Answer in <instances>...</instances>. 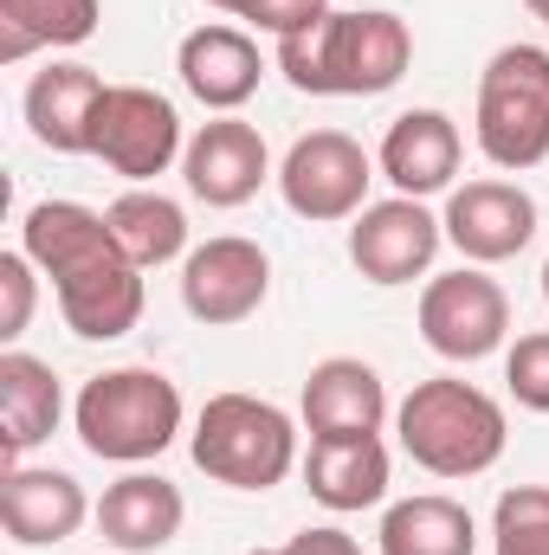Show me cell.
<instances>
[{"label":"cell","mask_w":549,"mask_h":555,"mask_svg":"<svg viewBox=\"0 0 549 555\" xmlns=\"http://www.w3.org/2000/svg\"><path fill=\"white\" fill-rule=\"evenodd\" d=\"M246 555H284V550H246Z\"/></svg>","instance_id":"obj_33"},{"label":"cell","mask_w":549,"mask_h":555,"mask_svg":"<svg viewBox=\"0 0 549 555\" xmlns=\"http://www.w3.org/2000/svg\"><path fill=\"white\" fill-rule=\"evenodd\" d=\"M181 388L162 375V369H104L78 388V408L72 426L85 439L91 459H111V465H149L175 446L181 433Z\"/></svg>","instance_id":"obj_3"},{"label":"cell","mask_w":549,"mask_h":555,"mask_svg":"<svg viewBox=\"0 0 549 555\" xmlns=\"http://www.w3.org/2000/svg\"><path fill=\"white\" fill-rule=\"evenodd\" d=\"M459 155H465V137H459V124L446 111H401L388 124L382 149H375V168L395 181V194L426 201V194H446L452 188Z\"/></svg>","instance_id":"obj_15"},{"label":"cell","mask_w":549,"mask_h":555,"mask_svg":"<svg viewBox=\"0 0 549 555\" xmlns=\"http://www.w3.org/2000/svg\"><path fill=\"white\" fill-rule=\"evenodd\" d=\"M330 13V0H246L240 7V20H253L259 33H297V26H310V20H323Z\"/></svg>","instance_id":"obj_29"},{"label":"cell","mask_w":549,"mask_h":555,"mask_svg":"<svg viewBox=\"0 0 549 555\" xmlns=\"http://www.w3.org/2000/svg\"><path fill=\"white\" fill-rule=\"evenodd\" d=\"M194 465L214 478V485H233V491H272L291 478L297 465V426L284 408L259 401V395H214L201 420H194V439H188Z\"/></svg>","instance_id":"obj_5"},{"label":"cell","mask_w":549,"mask_h":555,"mask_svg":"<svg viewBox=\"0 0 549 555\" xmlns=\"http://www.w3.org/2000/svg\"><path fill=\"white\" fill-rule=\"evenodd\" d=\"M388 420V388L369 362L356 356H330L304 375V426L310 439H356V433H382Z\"/></svg>","instance_id":"obj_18"},{"label":"cell","mask_w":549,"mask_h":555,"mask_svg":"<svg viewBox=\"0 0 549 555\" xmlns=\"http://www.w3.org/2000/svg\"><path fill=\"white\" fill-rule=\"evenodd\" d=\"M478 550V524L459 498H439V491H420L388 504L382 517V555H472Z\"/></svg>","instance_id":"obj_23"},{"label":"cell","mask_w":549,"mask_h":555,"mask_svg":"<svg viewBox=\"0 0 549 555\" xmlns=\"http://www.w3.org/2000/svg\"><path fill=\"white\" fill-rule=\"evenodd\" d=\"M395 433H401V452L433 478H478L505 459V439H511L505 408L459 375L413 382L408 401L395 408Z\"/></svg>","instance_id":"obj_2"},{"label":"cell","mask_w":549,"mask_h":555,"mask_svg":"<svg viewBox=\"0 0 549 555\" xmlns=\"http://www.w3.org/2000/svg\"><path fill=\"white\" fill-rule=\"evenodd\" d=\"M85 517H98V504L85 498V485L59 465H7L0 478V524L20 550H52L65 537L85 530Z\"/></svg>","instance_id":"obj_12"},{"label":"cell","mask_w":549,"mask_h":555,"mask_svg":"<svg viewBox=\"0 0 549 555\" xmlns=\"http://www.w3.org/2000/svg\"><path fill=\"white\" fill-rule=\"evenodd\" d=\"M439 240H446L439 214H426V201L395 194V201H375V207L356 214L349 259H356V272L369 284H413V278H426Z\"/></svg>","instance_id":"obj_10"},{"label":"cell","mask_w":549,"mask_h":555,"mask_svg":"<svg viewBox=\"0 0 549 555\" xmlns=\"http://www.w3.org/2000/svg\"><path fill=\"white\" fill-rule=\"evenodd\" d=\"M181 517H188V504L162 472H130V478L104 485V498H98V530L117 555L168 550L181 537Z\"/></svg>","instance_id":"obj_19"},{"label":"cell","mask_w":549,"mask_h":555,"mask_svg":"<svg viewBox=\"0 0 549 555\" xmlns=\"http://www.w3.org/2000/svg\"><path fill=\"white\" fill-rule=\"evenodd\" d=\"M388 472H395V465H388L382 433L310 439V452H304V491H310L323 511H336V517L382 504V498H388Z\"/></svg>","instance_id":"obj_20"},{"label":"cell","mask_w":549,"mask_h":555,"mask_svg":"<svg viewBox=\"0 0 549 555\" xmlns=\"http://www.w3.org/2000/svg\"><path fill=\"white\" fill-rule=\"evenodd\" d=\"M439 227L465 253V266H505L537 240V201L518 181H465L452 188Z\"/></svg>","instance_id":"obj_11"},{"label":"cell","mask_w":549,"mask_h":555,"mask_svg":"<svg viewBox=\"0 0 549 555\" xmlns=\"http://www.w3.org/2000/svg\"><path fill=\"white\" fill-rule=\"evenodd\" d=\"M52 291H59L65 330L85 336V343H117V336H130L142 323V266L124 259V246H111L91 266L65 272Z\"/></svg>","instance_id":"obj_14"},{"label":"cell","mask_w":549,"mask_h":555,"mask_svg":"<svg viewBox=\"0 0 549 555\" xmlns=\"http://www.w3.org/2000/svg\"><path fill=\"white\" fill-rule=\"evenodd\" d=\"M175 72H181L188 98H201L207 111L233 117V111L259 91L266 59H259V46H253L240 26H194V33L181 39V52H175Z\"/></svg>","instance_id":"obj_17"},{"label":"cell","mask_w":549,"mask_h":555,"mask_svg":"<svg viewBox=\"0 0 549 555\" xmlns=\"http://www.w3.org/2000/svg\"><path fill=\"white\" fill-rule=\"evenodd\" d=\"M91 155H98L111 175H124V181L142 188V181L168 175V162L188 155V142H181V111H175L162 91H149V85H111V91H104V111H98Z\"/></svg>","instance_id":"obj_8"},{"label":"cell","mask_w":549,"mask_h":555,"mask_svg":"<svg viewBox=\"0 0 549 555\" xmlns=\"http://www.w3.org/2000/svg\"><path fill=\"white\" fill-rule=\"evenodd\" d=\"M472 137L485 149L491 168L524 175L549 162V52L518 39L498 46L491 65L478 72V111H472Z\"/></svg>","instance_id":"obj_4"},{"label":"cell","mask_w":549,"mask_h":555,"mask_svg":"<svg viewBox=\"0 0 549 555\" xmlns=\"http://www.w3.org/2000/svg\"><path fill=\"white\" fill-rule=\"evenodd\" d=\"M104 78L91 65H46L26 85V130L52 155H91L98 111H104Z\"/></svg>","instance_id":"obj_16"},{"label":"cell","mask_w":549,"mask_h":555,"mask_svg":"<svg viewBox=\"0 0 549 555\" xmlns=\"http://www.w3.org/2000/svg\"><path fill=\"white\" fill-rule=\"evenodd\" d=\"M491 555H549V485H511L498 498Z\"/></svg>","instance_id":"obj_26"},{"label":"cell","mask_w":549,"mask_h":555,"mask_svg":"<svg viewBox=\"0 0 549 555\" xmlns=\"http://www.w3.org/2000/svg\"><path fill=\"white\" fill-rule=\"evenodd\" d=\"M98 13V0H0V65H20L39 46H85Z\"/></svg>","instance_id":"obj_25"},{"label":"cell","mask_w":549,"mask_h":555,"mask_svg":"<svg viewBox=\"0 0 549 555\" xmlns=\"http://www.w3.org/2000/svg\"><path fill=\"white\" fill-rule=\"evenodd\" d=\"M505 388H511L518 408L549 414V330H531V336L511 343V356H505Z\"/></svg>","instance_id":"obj_27"},{"label":"cell","mask_w":549,"mask_h":555,"mask_svg":"<svg viewBox=\"0 0 549 555\" xmlns=\"http://www.w3.org/2000/svg\"><path fill=\"white\" fill-rule=\"evenodd\" d=\"M104 220H111L124 259L142 266V272H155V266L194 253V246H188V214H181V201H168V194H155V188H130V194H117V201L104 207Z\"/></svg>","instance_id":"obj_24"},{"label":"cell","mask_w":549,"mask_h":555,"mask_svg":"<svg viewBox=\"0 0 549 555\" xmlns=\"http://www.w3.org/2000/svg\"><path fill=\"white\" fill-rule=\"evenodd\" d=\"M511 336V297L485 266H459V272L426 278L420 291V343L446 362H485L491 349H505Z\"/></svg>","instance_id":"obj_7"},{"label":"cell","mask_w":549,"mask_h":555,"mask_svg":"<svg viewBox=\"0 0 549 555\" xmlns=\"http://www.w3.org/2000/svg\"><path fill=\"white\" fill-rule=\"evenodd\" d=\"M369 181H375V155L349 130H310V137L291 142L284 162H278V194L310 227L356 220L369 207Z\"/></svg>","instance_id":"obj_6"},{"label":"cell","mask_w":549,"mask_h":555,"mask_svg":"<svg viewBox=\"0 0 549 555\" xmlns=\"http://www.w3.org/2000/svg\"><path fill=\"white\" fill-rule=\"evenodd\" d=\"M266 291H272V259H266L259 240L220 233V240H201L181 259V304L207 330H233V323L259 317Z\"/></svg>","instance_id":"obj_9"},{"label":"cell","mask_w":549,"mask_h":555,"mask_svg":"<svg viewBox=\"0 0 549 555\" xmlns=\"http://www.w3.org/2000/svg\"><path fill=\"white\" fill-rule=\"evenodd\" d=\"M33 259L26 253H0V343H20L26 323H33V304H39V284H33Z\"/></svg>","instance_id":"obj_28"},{"label":"cell","mask_w":549,"mask_h":555,"mask_svg":"<svg viewBox=\"0 0 549 555\" xmlns=\"http://www.w3.org/2000/svg\"><path fill=\"white\" fill-rule=\"evenodd\" d=\"M284 555H362V550H356V537H343L336 524H317V530H297V537L284 543Z\"/></svg>","instance_id":"obj_30"},{"label":"cell","mask_w":549,"mask_h":555,"mask_svg":"<svg viewBox=\"0 0 549 555\" xmlns=\"http://www.w3.org/2000/svg\"><path fill=\"white\" fill-rule=\"evenodd\" d=\"M65 420V388L52 375V362L26 356V349H7L0 356V452L7 465H20V452L46 446Z\"/></svg>","instance_id":"obj_21"},{"label":"cell","mask_w":549,"mask_h":555,"mask_svg":"<svg viewBox=\"0 0 549 555\" xmlns=\"http://www.w3.org/2000/svg\"><path fill=\"white\" fill-rule=\"evenodd\" d=\"M544 297H549V266H544Z\"/></svg>","instance_id":"obj_34"},{"label":"cell","mask_w":549,"mask_h":555,"mask_svg":"<svg viewBox=\"0 0 549 555\" xmlns=\"http://www.w3.org/2000/svg\"><path fill=\"white\" fill-rule=\"evenodd\" d=\"M181 175H188V194L207 201V207H246L266 175H272V155H266V137L240 117H214L188 137V155H181Z\"/></svg>","instance_id":"obj_13"},{"label":"cell","mask_w":549,"mask_h":555,"mask_svg":"<svg viewBox=\"0 0 549 555\" xmlns=\"http://www.w3.org/2000/svg\"><path fill=\"white\" fill-rule=\"evenodd\" d=\"M524 7H531V13H537V20L549 26V0H524Z\"/></svg>","instance_id":"obj_32"},{"label":"cell","mask_w":549,"mask_h":555,"mask_svg":"<svg viewBox=\"0 0 549 555\" xmlns=\"http://www.w3.org/2000/svg\"><path fill=\"white\" fill-rule=\"evenodd\" d=\"M413 33L401 13H323L278 39V72L304 98H382L408 78Z\"/></svg>","instance_id":"obj_1"},{"label":"cell","mask_w":549,"mask_h":555,"mask_svg":"<svg viewBox=\"0 0 549 555\" xmlns=\"http://www.w3.org/2000/svg\"><path fill=\"white\" fill-rule=\"evenodd\" d=\"M111 246H117L111 220H104L98 207H85V201H39V207L26 214V227H20V253L52 278V284L65 272H78V266H91V259L111 253Z\"/></svg>","instance_id":"obj_22"},{"label":"cell","mask_w":549,"mask_h":555,"mask_svg":"<svg viewBox=\"0 0 549 555\" xmlns=\"http://www.w3.org/2000/svg\"><path fill=\"white\" fill-rule=\"evenodd\" d=\"M207 7H220V13H233V20H240V7H246V0H207Z\"/></svg>","instance_id":"obj_31"}]
</instances>
